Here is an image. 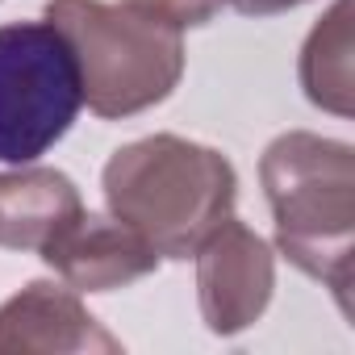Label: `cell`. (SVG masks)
<instances>
[{
  "instance_id": "obj_8",
  "label": "cell",
  "mask_w": 355,
  "mask_h": 355,
  "mask_svg": "<svg viewBox=\"0 0 355 355\" xmlns=\"http://www.w3.org/2000/svg\"><path fill=\"white\" fill-rule=\"evenodd\" d=\"M84 209L71 175L55 167H17L0 171V247L42 251L51 234Z\"/></svg>"
},
{
  "instance_id": "obj_3",
  "label": "cell",
  "mask_w": 355,
  "mask_h": 355,
  "mask_svg": "<svg viewBox=\"0 0 355 355\" xmlns=\"http://www.w3.org/2000/svg\"><path fill=\"white\" fill-rule=\"evenodd\" d=\"M46 21L67 38L84 105L105 121L163 105L184 76V30L138 5L46 0Z\"/></svg>"
},
{
  "instance_id": "obj_9",
  "label": "cell",
  "mask_w": 355,
  "mask_h": 355,
  "mask_svg": "<svg viewBox=\"0 0 355 355\" xmlns=\"http://www.w3.org/2000/svg\"><path fill=\"white\" fill-rule=\"evenodd\" d=\"M305 101L334 113V117H351V0H334L326 9V17L309 30L305 46H301V63H297Z\"/></svg>"
},
{
  "instance_id": "obj_11",
  "label": "cell",
  "mask_w": 355,
  "mask_h": 355,
  "mask_svg": "<svg viewBox=\"0 0 355 355\" xmlns=\"http://www.w3.org/2000/svg\"><path fill=\"white\" fill-rule=\"evenodd\" d=\"M222 5L239 9L243 17H276V13H288V9H301L305 0H222Z\"/></svg>"
},
{
  "instance_id": "obj_4",
  "label": "cell",
  "mask_w": 355,
  "mask_h": 355,
  "mask_svg": "<svg viewBox=\"0 0 355 355\" xmlns=\"http://www.w3.org/2000/svg\"><path fill=\"white\" fill-rule=\"evenodd\" d=\"M80 109L84 84L67 38L46 17L0 26V163H38Z\"/></svg>"
},
{
  "instance_id": "obj_1",
  "label": "cell",
  "mask_w": 355,
  "mask_h": 355,
  "mask_svg": "<svg viewBox=\"0 0 355 355\" xmlns=\"http://www.w3.org/2000/svg\"><path fill=\"white\" fill-rule=\"evenodd\" d=\"M105 205L159 259H189L234 214V163L193 138L150 134L109 155L101 171Z\"/></svg>"
},
{
  "instance_id": "obj_10",
  "label": "cell",
  "mask_w": 355,
  "mask_h": 355,
  "mask_svg": "<svg viewBox=\"0 0 355 355\" xmlns=\"http://www.w3.org/2000/svg\"><path fill=\"white\" fill-rule=\"evenodd\" d=\"M125 5H138L163 21H171L175 30H197V26H209L222 9V0H125Z\"/></svg>"
},
{
  "instance_id": "obj_6",
  "label": "cell",
  "mask_w": 355,
  "mask_h": 355,
  "mask_svg": "<svg viewBox=\"0 0 355 355\" xmlns=\"http://www.w3.org/2000/svg\"><path fill=\"white\" fill-rule=\"evenodd\" d=\"M109 334L71 284L30 280L0 305V355H117Z\"/></svg>"
},
{
  "instance_id": "obj_7",
  "label": "cell",
  "mask_w": 355,
  "mask_h": 355,
  "mask_svg": "<svg viewBox=\"0 0 355 355\" xmlns=\"http://www.w3.org/2000/svg\"><path fill=\"white\" fill-rule=\"evenodd\" d=\"M38 255L76 293H113L159 268V255L146 247V239H138L113 214L92 209H80L71 222H63Z\"/></svg>"
},
{
  "instance_id": "obj_2",
  "label": "cell",
  "mask_w": 355,
  "mask_h": 355,
  "mask_svg": "<svg viewBox=\"0 0 355 355\" xmlns=\"http://www.w3.org/2000/svg\"><path fill=\"white\" fill-rule=\"evenodd\" d=\"M263 197L276 218L280 255L322 280L351 318V243H355V150L351 142L288 130L259 159Z\"/></svg>"
},
{
  "instance_id": "obj_5",
  "label": "cell",
  "mask_w": 355,
  "mask_h": 355,
  "mask_svg": "<svg viewBox=\"0 0 355 355\" xmlns=\"http://www.w3.org/2000/svg\"><path fill=\"white\" fill-rule=\"evenodd\" d=\"M197 301L209 334L230 338L255 326L276 293V255L234 214L197 247Z\"/></svg>"
}]
</instances>
